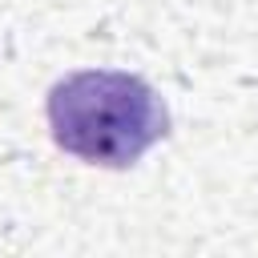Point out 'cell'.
I'll return each instance as SVG.
<instances>
[{"label": "cell", "mask_w": 258, "mask_h": 258, "mask_svg": "<svg viewBox=\"0 0 258 258\" xmlns=\"http://www.w3.org/2000/svg\"><path fill=\"white\" fill-rule=\"evenodd\" d=\"M52 141L77 161L125 169L165 137L169 109L161 93L125 69H77L64 73L44 101Z\"/></svg>", "instance_id": "cell-1"}]
</instances>
